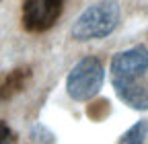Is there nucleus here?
<instances>
[{"label": "nucleus", "instance_id": "obj_1", "mask_svg": "<svg viewBox=\"0 0 148 144\" xmlns=\"http://www.w3.org/2000/svg\"><path fill=\"white\" fill-rule=\"evenodd\" d=\"M117 23H119V4L115 0H101V2L90 4L74 21L70 35L76 41L103 39L115 31Z\"/></svg>", "mask_w": 148, "mask_h": 144}, {"label": "nucleus", "instance_id": "obj_6", "mask_svg": "<svg viewBox=\"0 0 148 144\" xmlns=\"http://www.w3.org/2000/svg\"><path fill=\"white\" fill-rule=\"evenodd\" d=\"M29 78H31V72L29 70H14L12 74L6 76V80L0 84V101L10 99L14 93H18Z\"/></svg>", "mask_w": 148, "mask_h": 144}, {"label": "nucleus", "instance_id": "obj_2", "mask_svg": "<svg viewBox=\"0 0 148 144\" xmlns=\"http://www.w3.org/2000/svg\"><path fill=\"white\" fill-rule=\"evenodd\" d=\"M105 70L99 58L86 56L74 64L66 78V91L74 101H88L92 99L103 86Z\"/></svg>", "mask_w": 148, "mask_h": 144}, {"label": "nucleus", "instance_id": "obj_4", "mask_svg": "<svg viewBox=\"0 0 148 144\" xmlns=\"http://www.w3.org/2000/svg\"><path fill=\"white\" fill-rule=\"evenodd\" d=\"M148 70V49L144 45H136L115 53L111 60V76L113 80H130L140 78Z\"/></svg>", "mask_w": 148, "mask_h": 144}, {"label": "nucleus", "instance_id": "obj_7", "mask_svg": "<svg viewBox=\"0 0 148 144\" xmlns=\"http://www.w3.org/2000/svg\"><path fill=\"white\" fill-rule=\"evenodd\" d=\"M146 136H148V121L140 119L117 140V144H144Z\"/></svg>", "mask_w": 148, "mask_h": 144}, {"label": "nucleus", "instance_id": "obj_5", "mask_svg": "<svg viewBox=\"0 0 148 144\" xmlns=\"http://www.w3.org/2000/svg\"><path fill=\"white\" fill-rule=\"evenodd\" d=\"M115 95L136 111L148 109V80L144 76L140 78H130V80H113Z\"/></svg>", "mask_w": 148, "mask_h": 144}, {"label": "nucleus", "instance_id": "obj_3", "mask_svg": "<svg viewBox=\"0 0 148 144\" xmlns=\"http://www.w3.org/2000/svg\"><path fill=\"white\" fill-rule=\"evenodd\" d=\"M64 0H23V27L41 33L56 25L62 14Z\"/></svg>", "mask_w": 148, "mask_h": 144}, {"label": "nucleus", "instance_id": "obj_8", "mask_svg": "<svg viewBox=\"0 0 148 144\" xmlns=\"http://www.w3.org/2000/svg\"><path fill=\"white\" fill-rule=\"evenodd\" d=\"M16 138H14V132L8 128L6 121H0V144H14Z\"/></svg>", "mask_w": 148, "mask_h": 144}]
</instances>
